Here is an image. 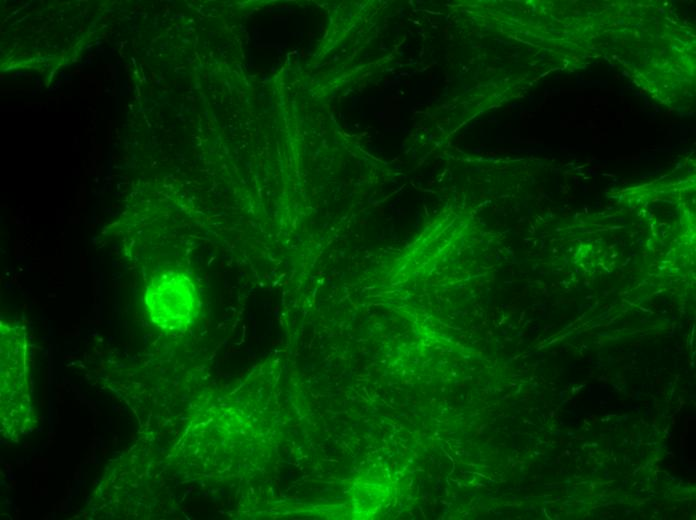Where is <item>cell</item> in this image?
Segmentation results:
<instances>
[{
  "instance_id": "6da1fadb",
  "label": "cell",
  "mask_w": 696,
  "mask_h": 520,
  "mask_svg": "<svg viewBox=\"0 0 696 520\" xmlns=\"http://www.w3.org/2000/svg\"><path fill=\"white\" fill-rule=\"evenodd\" d=\"M10 324L1 325V429L16 441L34 429L36 417L25 333Z\"/></svg>"
},
{
  "instance_id": "7a4b0ae2",
  "label": "cell",
  "mask_w": 696,
  "mask_h": 520,
  "mask_svg": "<svg viewBox=\"0 0 696 520\" xmlns=\"http://www.w3.org/2000/svg\"><path fill=\"white\" fill-rule=\"evenodd\" d=\"M144 299L152 322L167 331H185L200 309L193 281L179 271H166L153 277Z\"/></svg>"
}]
</instances>
